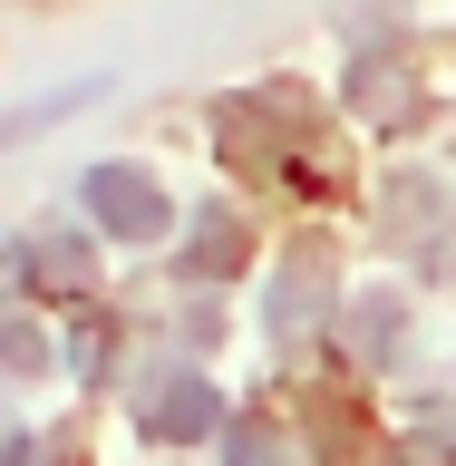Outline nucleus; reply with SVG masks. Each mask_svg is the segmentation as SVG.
<instances>
[{
	"label": "nucleus",
	"mask_w": 456,
	"mask_h": 466,
	"mask_svg": "<svg viewBox=\"0 0 456 466\" xmlns=\"http://www.w3.org/2000/svg\"><path fill=\"white\" fill-rule=\"evenodd\" d=\"M78 204L97 214V233H127V243H156V233L175 224L166 195H156V175H137V166H87Z\"/></svg>",
	"instance_id": "obj_1"
},
{
	"label": "nucleus",
	"mask_w": 456,
	"mask_h": 466,
	"mask_svg": "<svg viewBox=\"0 0 456 466\" xmlns=\"http://www.w3.org/2000/svg\"><path fill=\"white\" fill-rule=\"evenodd\" d=\"M137 428L156 437V447H195V437H214V428H224V399H214L195 370H166V379H146Z\"/></svg>",
	"instance_id": "obj_2"
},
{
	"label": "nucleus",
	"mask_w": 456,
	"mask_h": 466,
	"mask_svg": "<svg viewBox=\"0 0 456 466\" xmlns=\"http://www.w3.org/2000/svg\"><path fill=\"white\" fill-rule=\"evenodd\" d=\"M243 253H253V233L233 224V204H204L195 243L175 253V272H185V282H224V272H243Z\"/></svg>",
	"instance_id": "obj_3"
},
{
	"label": "nucleus",
	"mask_w": 456,
	"mask_h": 466,
	"mask_svg": "<svg viewBox=\"0 0 456 466\" xmlns=\"http://www.w3.org/2000/svg\"><path fill=\"white\" fill-rule=\"evenodd\" d=\"M311 320H330V262H320V253H301L282 282H272V330L291 340V330H311Z\"/></svg>",
	"instance_id": "obj_4"
},
{
	"label": "nucleus",
	"mask_w": 456,
	"mask_h": 466,
	"mask_svg": "<svg viewBox=\"0 0 456 466\" xmlns=\"http://www.w3.org/2000/svg\"><path fill=\"white\" fill-rule=\"evenodd\" d=\"M399 340H408V301L399 291H360V301H350V350H360V360H389Z\"/></svg>",
	"instance_id": "obj_5"
},
{
	"label": "nucleus",
	"mask_w": 456,
	"mask_h": 466,
	"mask_svg": "<svg viewBox=\"0 0 456 466\" xmlns=\"http://www.w3.org/2000/svg\"><path fill=\"white\" fill-rule=\"evenodd\" d=\"M350 97H360V116H379V127H408V116H418V87H408V68H389V58H370Z\"/></svg>",
	"instance_id": "obj_6"
},
{
	"label": "nucleus",
	"mask_w": 456,
	"mask_h": 466,
	"mask_svg": "<svg viewBox=\"0 0 456 466\" xmlns=\"http://www.w3.org/2000/svg\"><path fill=\"white\" fill-rule=\"evenodd\" d=\"M224 466H291V447H282L272 418H233L224 428Z\"/></svg>",
	"instance_id": "obj_7"
},
{
	"label": "nucleus",
	"mask_w": 456,
	"mask_h": 466,
	"mask_svg": "<svg viewBox=\"0 0 456 466\" xmlns=\"http://www.w3.org/2000/svg\"><path fill=\"white\" fill-rule=\"evenodd\" d=\"M389 214L408 224V243H428V233H437V214H447V195H437L428 175H399V185H389Z\"/></svg>",
	"instance_id": "obj_8"
},
{
	"label": "nucleus",
	"mask_w": 456,
	"mask_h": 466,
	"mask_svg": "<svg viewBox=\"0 0 456 466\" xmlns=\"http://www.w3.org/2000/svg\"><path fill=\"white\" fill-rule=\"evenodd\" d=\"M20 272H29V282H39V272H49V282L87 291V253H68V243H20Z\"/></svg>",
	"instance_id": "obj_9"
},
{
	"label": "nucleus",
	"mask_w": 456,
	"mask_h": 466,
	"mask_svg": "<svg viewBox=\"0 0 456 466\" xmlns=\"http://www.w3.org/2000/svg\"><path fill=\"white\" fill-rule=\"evenodd\" d=\"M10 370H20V379H39V330H29V320L10 330Z\"/></svg>",
	"instance_id": "obj_10"
},
{
	"label": "nucleus",
	"mask_w": 456,
	"mask_h": 466,
	"mask_svg": "<svg viewBox=\"0 0 456 466\" xmlns=\"http://www.w3.org/2000/svg\"><path fill=\"white\" fill-rule=\"evenodd\" d=\"M58 466H78V457H58Z\"/></svg>",
	"instance_id": "obj_11"
}]
</instances>
